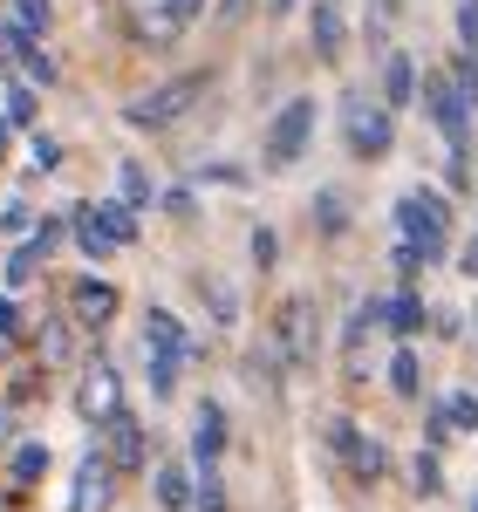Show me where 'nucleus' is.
<instances>
[{
  "label": "nucleus",
  "mask_w": 478,
  "mask_h": 512,
  "mask_svg": "<svg viewBox=\"0 0 478 512\" xmlns=\"http://www.w3.org/2000/svg\"><path fill=\"white\" fill-rule=\"evenodd\" d=\"M110 472H117V465H110V458H103V444H96V451L82 458V472H76L69 512H103V506H110V492H117V485H110Z\"/></svg>",
  "instance_id": "nucleus-9"
},
{
  "label": "nucleus",
  "mask_w": 478,
  "mask_h": 512,
  "mask_svg": "<svg viewBox=\"0 0 478 512\" xmlns=\"http://www.w3.org/2000/svg\"><path fill=\"white\" fill-rule=\"evenodd\" d=\"M458 48L478 55V0H458Z\"/></svg>",
  "instance_id": "nucleus-34"
},
{
  "label": "nucleus",
  "mask_w": 478,
  "mask_h": 512,
  "mask_svg": "<svg viewBox=\"0 0 478 512\" xmlns=\"http://www.w3.org/2000/svg\"><path fill=\"white\" fill-rule=\"evenodd\" d=\"M0 62H7V28H0Z\"/></svg>",
  "instance_id": "nucleus-44"
},
{
  "label": "nucleus",
  "mask_w": 478,
  "mask_h": 512,
  "mask_svg": "<svg viewBox=\"0 0 478 512\" xmlns=\"http://www.w3.org/2000/svg\"><path fill=\"white\" fill-rule=\"evenodd\" d=\"M41 355H48V362H69V328H62V321L41 328Z\"/></svg>",
  "instance_id": "nucleus-37"
},
{
  "label": "nucleus",
  "mask_w": 478,
  "mask_h": 512,
  "mask_svg": "<svg viewBox=\"0 0 478 512\" xmlns=\"http://www.w3.org/2000/svg\"><path fill=\"white\" fill-rule=\"evenodd\" d=\"M308 35H315V55H321V62H335V55H342V41H349V28H342L335 0H315V14H308Z\"/></svg>",
  "instance_id": "nucleus-17"
},
{
  "label": "nucleus",
  "mask_w": 478,
  "mask_h": 512,
  "mask_svg": "<svg viewBox=\"0 0 478 512\" xmlns=\"http://www.w3.org/2000/svg\"><path fill=\"white\" fill-rule=\"evenodd\" d=\"M267 7H274V14H287V7H294V0H267Z\"/></svg>",
  "instance_id": "nucleus-43"
},
{
  "label": "nucleus",
  "mask_w": 478,
  "mask_h": 512,
  "mask_svg": "<svg viewBox=\"0 0 478 512\" xmlns=\"http://www.w3.org/2000/svg\"><path fill=\"white\" fill-rule=\"evenodd\" d=\"M342 130H349V151L356 158H390L397 151V110L390 103H369L362 89L342 96Z\"/></svg>",
  "instance_id": "nucleus-2"
},
{
  "label": "nucleus",
  "mask_w": 478,
  "mask_h": 512,
  "mask_svg": "<svg viewBox=\"0 0 478 512\" xmlns=\"http://www.w3.org/2000/svg\"><path fill=\"white\" fill-rule=\"evenodd\" d=\"M383 7H397V0H383Z\"/></svg>",
  "instance_id": "nucleus-46"
},
{
  "label": "nucleus",
  "mask_w": 478,
  "mask_h": 512,
  "mask_svg": "<svg viewBox=\"0 0 478 512\" xmlns=\"http://www.w3.org/2000/svg\"><path fill=\"white\" fill-rule=\"evenodd\" d=\"M417 89H424V110L438 117V130L451 137V164L465 171V117H472V103L458 96V82L444 76V69H424V82H417Z\"/></svg>",
  "instance_id": "nucleus-5"
},
{
  "label": "nucleus",
  "mask_w": 478,
  "mask_h": 512,
  "mask_svg": "<svg viewBox=\"0 0 478 512\" xmlns=\"http://www.w3.org/2000/svg\"><path fill=\"white\" fill-rule=\"evenodd\" d=\"M178 362H185L178 349H151V342H144V376H151V396H171V390H178Z\"/></svg>",
  "instance_id": "nucleus-20"
},
{
  "label": "nucleus",
  "mask_w": 478,
  "mask_h": 512,
  "mask_svg": "<svg viewBox=\"0 0 478 512\" xmlns=\"http://www.w3.org/2000/svg\"><path fill=\"white\" fill-rule=\"evenodd\" d=\"M69 308H76V321L82 328H103V321L117 315V287H110V280H76V287H69Z\"/></svg>",
  "instance_id": "nucleus-10"
},
{
  "label": "nucleus",
  "mask_w": 478,
  "mask_h": 512,
  "mask_svg": "<svg viewBox=\"0 0 478 512\" xmlns=\"http://www.w3.org/2000/svg\"><path fill=\"white\" fill-rule=\"evenodd\" d=\"M41 472H48V444H21V451L7 458V478H14V485H35Z\"/></svg>",
  "instance_id": "nucleus-23"
},
{
  "label": "nucleus",
  "mask_w": 478,
  "mask_h": 512,
  "mask_svg": "<svg viewBox=\"0 0 478 512\" xmlns=\"http://www.w3.org/2000/svg\"><path fill=\"white\" fill-rule=\"evenodd\" d=\"M383 103L390 110H410L417 103V62L410 55H383Z\"/></svg>",
  "instance_id": "nucleus-18"
},
{
  "label": "nucleus",
  "mask_w": 478,
  "mask_h": 512,
  "mask_svg": "<svg viewBox=\"0 0 478 512\" xmlns=\"http://www.w3.org/2000/svg\"><path fill=\"white\" fill-rule=\"evenodd\" d=\"M192 499H199V492H192V472H185V465H158V506L192 512Z\"/></svg>",
  "instance_id": "nucleus-19"
},
{
  "label": "nucleus",
  "mask_w": 478,
  "mask_h": 512,
  "mask_svg": "<svg viewBox=\"0 0 478 512\" xmlns=\"http://www.w3.org/2000/svg\"><path fill=\"white\" fill-rule=\"evenodd\" d=\"M451 82H458V96H465V103L478 110V62H472V55H458V69H451Z\"/></svg>",
  "instance_id": "nucleus-36"
},
{
  "label": "nucleus",
  "mask_w": 478,
  "mask_h": 512,
  "mask_svg": "<svg viewBox=\"0 0 478 512\" xmlns=\"http://www.w3.org/2000/svg\"><path fill=\"white\" fill-rule=\"evenodd\" d=\"M96 212H103V226H110V239H117V246H130V239H137V205H123V198H103Z\"/></svg>",
  "instance_id": "nucleus-24"
},
{
  "label": "nucleus",
  "mask_w": 478,
  "mask_h": 512,
  "mask_svg": "<svg viewBox=\"0 0 478 512\" xmlns=\"http://www.w3.org/2000/svg\"><path fill=\"white\" fill-rule=\"evenodd\" d=\"M280 362H287V355H280V342H274V335H267V342H253V349H246V362H239V376H246V390H260V396H280Z\"/></svg>",
  "instance_id": "nucleus-11"
},
{
  "label": "nucleus",
  "mask_w": 478,
  "mask_h": 512,
  "mask_svg": "<svg viewBox=\"0 0 478 512\" xmlns=\"http://www.w3.org/2000/svg\"><path fill=\"white\" fill-rule=\"evenodd\" d=\"M14 328H21V315H14V301L0 294V335H14Z\"/></svg>",
  "instance_id": "nucleus-40"
},
{
  "label": "nucleus",
  "mask_w": 478,
  "mask_h": 512,
  "mask_svg": "<svg viewBox=\"0 0 478 512\" xmlns=\"http://www.w3.org/2000/svg\"><path fill=\"white\" fill-rule=\"evenodd\" d=\"M274 342H280V355H287L294 369H308V362H315V342H321V335H315V308H308L301 294H294V301H280Z\"/></svg>",
  "instance_id": "nucleus-7"
},
{
  "label": "nucleus",
  "mask_w": 478,
  "mask_h": 512,
  "mask_svg": "<svg viewBox=\"0 0 478 512\" xmlns=\"http://www.w3.org/2000/svg\"><path fill=\"white\" fill-rule=\"evenodd\" d=\"M7 55L21 62V76L35 82V89H48V82H55V62L41 55V35H28V28H7Z\"/></svg>",
  "instance_id": "nucleus-14"
},
{
  "label": "nucleus",
  "mask_w": 478,
  "mask_h": 512,
  "mask_svg": "<svg viewBox=\"0 0 478 512\" xmlns=\"http://www.w3.org/2000/svg\"><path fill=\"white\" fill-rule=\"evenodd\" d=\"M192 512H226V485H219V472L205 465V478H199V499H192Z\"/></svg>",
  "instance_id": "nucleus-31"
},
{
  "label": "nucleus",
  "mask_w": 478,
  "mask_h": 512,
  "mask_svg": "<svg viewBox=\"0 0 478 512\" xmlns=\"http://www.w3.org/2000/svg\"><path fill=\"white\" fill-rule=\"evenodd\" d=\"M35 274H41V253H35V246H21V253L7 260V287H28Z\"/></svg>",
  "instance_id": "nucleus-33"
},
{
  "label": "nucleus",
  "mask_w": 478,
  "mask_h": 512,
  "mask_svg": "<svg viewBox=\"0 0 478 512\" xmlns=\"http://www.w3.org/2000/svg\"><path fill=\"white\" fill-rule=\"evenodd\" d=\"M321 437H328V444L349 458L356 485H376V478H383V465H390V458H383V444H376V437H362L349 417H328V424H321Z\"/></svg>",
  "instance_id": "nucleus-6"
},
{
  "label": "nucleus",
  "mask_w": 478,
  "mask_h": 512,
  "mask_svg": "<svg viewBox=\"0 0 478 512\" xmlns=\"http://www.w3.org/2000/svg\"><path fill=\"white\" fill-rule=\"evenodd\" d=\"M444 410H451V431H478V396L472 390L444 396Z\"/></svg>",
  "instance_id": "nucleus-27"
},
{
  "label": "nucleus",
  "mask_w": 478,
  "mask_h": 512,
  "mask_svg": "<svg viewBox=\"0 0 478 512\" xmlns=\"http://www.w3.org/2000/svg\"><path fill=\"white\" fill-rule=\"evenodd\" d=\"M274 246H280V239L260 226V233H253V260H260V267H274Z\"/></svg>",
  "instance_id": "nucleus-39"
},
{
  "label": "nucleus",
  "mask_w": 478,
  "mask_h": 512,
  "mask_svg": "<svg viewBox=\"0 0 478 512\" xmlns=\"http://www.w3.org/2000/svg\"><path fill=\"white\" fill-rule=\"evenodd\" d=\"M465 274H478V239H465V260H458Z\"/></svg>",
  "instance_id": "nucleus-41"
},
{
  "label": "nucleus",
  "mask_w": 478,
  "mask_h": 512,
  "mask_svg": "<svg viewBox=\"0 0 478 512\" xmlns=\"http://www.w3.org/2000/svg\"><path fill=\"white\" fill-rule=\"evenodd\" d=\"M28 158H35V171H55V164H62V144H55V137H35Z\"/></svg>",
  "instance_id": "nucleus-38"
},
{
  "label": "nucleus",
  "mask_w": 478,
  "mask_h": 512,
  "mask_svg": "<svg viewBox=\"0 0 478 512\" xmlns=\"http://www.w3.org/2000/svg\"><path fill=\"white\" fill-rule=\"evenodd\" d=\"M472 512H478V492H472Z\"/></svg>",
  "instance_id": "nucleus-45"
},
{
  "label": "nucleus",
  "mask_w": 478,
  "mask_h": 512,
  "mask_svg": "<svg viewBox=\"0 0 478 512\" xmlns=\"http://www.w3.org/2000/svg\"><path fill=\"white\" fill-rule=\"evenodd\" d=\"M123 205H151V178H144V164H123Z\"/></svg>",
  "instance_id": "nucleus-35"
},
{
  "label": "nucleus",
  "mask_w": 478,
  "mask_h": 512,
  "mask_svg": "<svg viewBox=\"0 0 478 512\" xmlns=\"http://www.w3.org/2000/svg\"><path fill=\"white\" fill-rule=\"evenodd\" d=\"M144 342H151V349H178V355H192V342H185L178 315H164V308H151V315H144Z\"/></svg>",
  "instance_id": "nucleus-21"
},
{
  "label": "nucleus",
  "mask_w": 478,
  "mask_h": 512,
  "mask_svg": "<svg viewBox=\"0 0 478 512\" xmlns=\"http://www.w3.org/2000/svg\"><path fill=\"white\" fill-rule=\"evenodd\" d=\"M424 321V301L417 294H397V301H383V328H397V335H410Z\"/></svg>",
  "instance_id": "nucleus-25"
},
{
  "label": "nucleus",
  "mask_w": 478,
  "mask_h": 512,
  "mask_svg": "<svg viewBox=\"0 0 478 512\" xmlns=\"http://www.w3.org/2000/svg\"><path fill=\"white\" fill-rule=\"evenodd\" d=\"M48 14H55L48 0H14V28H28V35H41V28H48Z\"/></svg>",
  "instance_id": "nucleus-32"
},
{
  "label": "nucleus",
  "mask_w": 478,
  "mask_h": 512,
  "mask_svg": "<svg viewBox=\"0 0 478 512\" xmlns=\"http://www.w3.org/2000/svg\"><path fill=\"white\" fill-rule=\"evenodd\" d=\"M69 233H76V246L89 260H110V253H117V239H110V226H103L96 205H76V212H69Z\"/></svg>",
  "instance_id": "nucleus-15"
},
{
  "label": "nucleus",
  "mask_w": 478,
  "mask_h": 512,
  "mask_svg": "<svg viewBox=\"0 0 478 512\" xmlns=\"http://www.w3.org/2000/svg\"><path fill=\"white\" fill-rule=\"evenodd\" d=\"M390 390L417 403V390H424V362H417V349H397V355H390Z\"/></svg>",
  "instance_id": "nucleus-22"
},
{
  "label": "nucleus",
  "mask_w": 478,
  "mask_h": 512,
  "mask_svg": "<svg viewBox=\"0 0 478 512\" xmlns=\"http://www.w3.org/2000/svg\"><path fill=\"white\" fill-rule=\"evenodd\" d=\"M397 226H403V239L417 246V260L431 267V260H444V246H451V205H444L438 192H403L397 198Z\"/></svg>",
  "instance_id": "nucleus-1"
},
{
  "label": "nucleus",
  "mask_w": 478,
  "mask_h": 512,
  "mask_svg": "<svg viewBox=\"0 0 478 512\" xmlns=\"http://www.w3.org/2000/svg\"><path fill=\"white\" fill-rule=\"evenodd\" d=\"M199 287H205V301H212V321H239V301L226 280H199Z\"/></svg>",
  "instance_id": "nucleus-29"
},
{
  "label": "nucleus",
  "mask_w": 478,
  "mask_h": 512,
  "mask_svg": "<svg viewBox=\"0 0 478 512\" xmlns=\"http://www.w3.org/2000/svg\"><path fill=\"white\" fill-rule=\"evenodd\" d=\"M7 123H35V82H14L7 89Z\"/></svg>",
  "instance_id": "nucleus-30"
},
{
  "label": "nucleus",
  "mask_w": 478,
  "mask_h": 512,
  "mask_svg": "<svg viewBox=\"0 0 478 512\" xmlns=\"http://www.w3.org/2000/svg\"><path fill=\"white\" fill-rule=\"evenodd\" d=\"M199 7H205V0H151V7H144V14H151V35L178 41L192 21H199Z\"/></svg>",
  "instance_id": "nucleus-16"
},
{
  "label": "nucleus",
  "mask_w": 478,
  "mask_h": 512,
  "mask_svg": "<svg viewBox=\"0 0 478 512\" xmlns=\"http://www.w3.org/2000/svg\"><path fill=\"white\" fill-rule=\"evenodd\" d=\"M96 437H103V458H110L117 472H137V465H144V424H137L130 410H110V417L96 424Z\"/></svg>",
  "instance_id": "nucleus-8"
},
{
  "label": "nucleus",
  "mask_w": 478,
  "mask_h": 512,
  "mask_svg": "<svg viewBox=\"0 0 478 512\" xmlns=\"http://www.w3.org/2000/svg\"><path fill=\"white\" fill-rule=\"evenodd\" d=\"M199 96H205V69H192V76H171L164 89L137 96V103H130L123 117L137 123V130H164V123H178V117H185V110H192Z\"/></svg>",
  "instance_id": "nucleus-4"
},
{
  "label": "nucleus",
  "mask_w": 478,
  "mask_h": 512,
  "mask_svg": "<svg viewBox=\"0 0 478 512\" xmlns=\"http://www.w3.org/2000/svg\"><path fill=\"white\" fill-rule=\"evenodd\" d=\"M315 219H321V233H342V226H349V212H342V192H315Z\"/></svg>",
  "instance_id": "nucleus-28"
},
{
  "label": "nucleus",
  "mask_w": 478,
  "mask_h": 512,
  "mask_svg": "<svg viewBox=\"0 0 478 512\" xmlns=\"http://www.w3.org/2000/svg\"><path fill=\"white\" fill-rule=\"evenodd\" d=\"M76 403H82V417H89V424H103V417L117 410V376H110V362H89Z\"/></svg>",
  "instance_id": "nucleus-12"
},
{
  "label": "nucleus",
  "mask_w": 478,
  "mask_h": 512,
  "mask_svg": "<svg viewBox=\"0 0 478 512\" xmlns=\"http://www.w3.org/2000/svg\"><path fill=\"white\" fill-rule=\"evenodd\" d=\"M7 130H14V123H7V117H0V158H7Z\"/></svg>",
  "instance_id": "nucleus-42"
},
{
  "label": "nucleus",
  "mask_w": 478,
  "mask_h": 512,
  "mask_svg": "<svg viewBox=\"0 0 478 512\" xmlns=\"http://www.w3.org/2000/svg\"><path fill=\"white\" fill-rule=\"evenodd\" d=\"M308 144H315V96H294V103H280V117L267 123V171L301 164Z\"/></svg>",
  "instance_id": "nucleus-3"
},
{
  "label": "nucleus",
  "mask_w": 478,
  "mask_h": 512,
  "mask_svg": "<svg viewBox=\"0 0 478 512\" xmlns=\"http://www.w3.org/2000/svg\"><path fill=\"white\" fill-rule=\"evenodd\" d=\"M219 451H226V410L219 403H199V417H192V458L199 465H219Z\"/></svg>",
  "instance_id": "nucleus-13"
},
{
  "label": "nucleus",
  "mask_w": 478,
  "mask_h": 512,
  "mask_svg": "<svg viewBox=\"0 0 478 512\" xmlns=\"http://www.w3.org/2000/svg\"><path fill=\"white\" fill-rule=\"evenodd\" d=\"M410 485L424 492V499H438L444 492V472H438V451H417V465H410Z\"/></svg>",
  "instance_id": "nucleus-26"
}]
</instances>
